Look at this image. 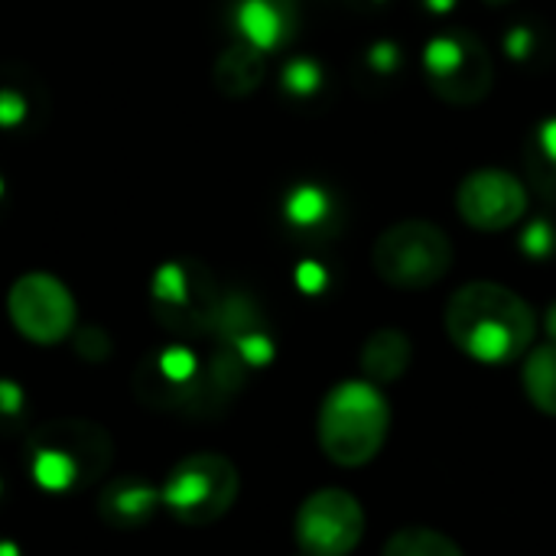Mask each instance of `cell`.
Wrapping results in <instances>:
<instances>
[{"label":"cell","instance_id":"6da1fadb","mask_svg":"<svg viewBox=\"0 0 556 556\" xmlns=\"http://www.w3.org/2000/svg\"><path fill=\"white\" fill-rule=\"evenodd\" d=\"M153 316L176 336H215L231 345L244 332L264 329L261 309L241 290L222 283L195 261H166L150 280Z\"/></svg>","mask_w":556,"mask_h":556},{"label":"cell","instance_id":"7a4b0ae2","mask_svg":"<svg viewBox=\"0 0 556 556\" xmlns=\"http://www.w3.org/2000/svg\"><path fill=\"white\" fill-rule=\"evenodd\" d=\"M248 365L231 345H218L208 358H199L186 345H166L150 352L134 375V394L156 410L173 414H215L244 388Z\"/></svg>","mask_w":556,"mask_h":556},{"label":"cell","instance_id":"3957f363","mask_svg":"<svg viewBox=\"0 0 556 556\" xmlns=\"http://www.w3.org/2000/svg\"><path fill=\"white\" fill-rule=\"evenodd\" d=\"M443 326L450 342L472 362L508 365L531 352L538 316L515 290L492 280H472L450 296Z\"/></svg>","mask_w":556,"mask_h":556},{"label":"cell","instance_id":"277c9868","mask_svg":"<svg viewBox=\"0 0 556 556\" xmlns=\"http://www.w3.org/2000/svg\"><path fill=\"white\" fill-rule=\"evenodd\" d=\"M114 456L104 427L91 420H52L29 433L26 463L29 476L46 492H75L94 485Z\"/></svg>","mask_w":556,"mask_h":556},{"label":"cell","instance_id":"5b68a950","mask_svg":"<svg viewBox=\"0 0 556 556\" xmlns=\"http://www.w3.org/2000/svg\"><path fill=\"white\" fill-rule=\"evenodd\" d=\"M391 430V410L378 384L371 381H342L336 384L316 420L319 446L329 463L342 469H358L368 466Z\"/></svg>","mask_w":556,"mask_h":556},{"label":"cell","instance_id":"8992f818","mask_svg":"<svg viewBox=\"0 0 556 556\" xmlns=\"http://www.w3.org/2000/svg\"><path fill=\"white\" fill-rule=\"evenodd\" d=\"M450 235L424 218H407L384 228L371 248L375 274L394 290H430L453 267Z\"/></svg>","mask_w":556,"mask_h":556},{"label":"cell","instance_id":"52a82bcc","mask_svg":"<svg viewBox=\"0 0 556 556\" xmlns=\"http://www.w3.org/2000/svg\"><path fill=\"white\" fill-rule=\"evenodd\" d=\"M238 489L241 476L228 456L192 453L179 459L160 485V508H166L179 525L205 528L231 511Z\"/></svg>","mask_w":556,"mask_h":556},{"label":"cell","instance_id":"ba28073f","mask_svg":"<svg viewBox=\"0 0 556 556\" xmlns=\"http://www.w3.org/2000/svg\"><path fill=\"white\" fill-rule=\"evenodd\" d=\"M424 75L430 91L453 108L482 104L495 85L492 55L485 42L469 29L437 33L424 46Z\"/></svg>","mask_w":556,"mask_h":556},{"label":"cell","instance_id":"9c48e42d","mask_svg":"<svg viewBox=\"0 0 556 556\" xmlns=\"http://www.w3.org/2000/svg\"><path fill=\"white\" fill-rule=\"evenodd\" d=\"M7 316L33 345H59L75 332L78 306L72 290L46 270L16 277L7 290Z\"/></svg>","mask_w":556,"mask_h":556},{"label":"cell","instance_id":"30bf717a","mask_svg":"<svg viewBox=\"0 0 556 556\" xmlns=\"http://www.w3.org/2000/svg\"><path fill=\"white\" fill-rule=\"evenodd\" d=\"M365 538V511L355 495L323 489L296 511V544L306 556H349Z\"/></svg>","mask_w":556,"mask_h":556},{"label":"cell","instance_id":"8fae6325","mask_svg":"<svg viewBox=\"0 0 556 556\" xmlns=\"http://www.w3.org/2000/svg\"><path fill=\"white\" fill-rule=\"evenodd\" d=\"M531 205V192L528 186L508 173V169H476L469 173L459 189H456V212L459 218L476 228V231H508L515 228Z\"/></svg>","mask_w":556,"mask_h":556},{"label":"cell","instance_id":"7c38bea8","mask_svg":"<svg viewBox=\"0 0 556 556\" xmlns=\"http://www.w3.org/2000/svg\"><path fill=\"white\" fill-rule=\"evenodd\" d=\"M231 20L241 42H248L261 55H270L293 39L300 13L293 0H238Z\"/></svg>","mask_w":556,"mask_h":556},{"label":"cell","instance_id":"4fadbf2b","mask_svg":"<svg viewBox=\"0 0 556 556\" xmlns=\"http://www.w3.org/2000/svg\"><path fill=\"white\" fill-rule=\"evenodd\" d=\"M160 508V489H153L143 479H114L101 489L98 511L111 528L130 531L150 521V515Z\"/></svg>","mask_w":556,"mask_h":556},{"label":"cell","instance_id":"5bb4252c","mask_svg":"<svg viewBox=\"0 0 556 556\" xmlns=\"http://www.w3.org/2000/svg\"><path fill=\"white\" fill-rule=\"evenodd\" d=\"M261 81H264V55L241 39L228 46L212 65V85L225 98H248L261 88Z\"/></svg>","mask_w":556,"mask_h":556},{"label":"cell","instance_id":"9a60e30c","mask_svg":"<svg viewBox=\"0 0 556 556\" xmlns=\"http://www.w3.org/2000/svg\"><path fill=\"white\" fill-rule=\"evenodd\" d=\"M414 345L401 329H378L362 349V371L371 384H391L407 375Z\"/></svg>","mask_w":556,"mask_h":556},{"label":"cell","instance_id":"2e32d148","mask_svg":"<svg viewBox=\"0 0 556 556\" xmlns=\"http://www.w3.org/2000/svg\"><path fill=\"white\" fill-rule=\"evenodd\" d=\"M525 166L531 186L556 205V117L541 121L525 143Z\"/></svg>","mask_w":556,"mask_h":556},{"label":"cell","instance_id":"e0dca14e","mask_svg":"<svg viewBox=\"0 0 556 556\" xmlns=\"http://www.w3.org/2000/svg\"><path fill=\"white\" fill-rule=\"evenodd\" d=\"M521 381H525L528 401H531L541 414L556 417V342L528 352Z\"/></svg>","mask_w":556,"mask_h":556},{"label":"cell","instance_id":"ac0fdd59","mask_svg":"<svg viewBox=\"0 0 556 556\" xmlns=\"http://www.w3.org/2000/svg\"><path fill=\"white\" fill-rule=\"evenodd\" d=\"M381 556H466L463 547L433 528H404L388 538Z\"/></svg>","mask_w":556,"mask_h":556},{"label":"cell","instance_id":"d6986e66","mask_svg":"<svg viewBox=\"0 0 556 556\" xmlns=\"http://www.w3.org/2000/svg\"><path fill=\"white\" fill-rule=\"evenodd\" d=\"M329 212H332L329 195L319 186H309V182L290 189V195L283 202V215H287V222L293 228H316V225H323L329 218Z\"/></svg>","mask_w":556,"mask_h":556},{"label":"cell","instance_id":"ffe728a7","mask_svg":"<svg viewBox=\"0 0 556 556\" xmlns=\"http://www.w3.org/2000/svg\"><path fill=\"white\" fill-rule=\"evenodd\" d=\"M319 85H323V72H319V65L313 59H293V62H287V68H283V88L290 94L306 98V94L319 91Z\"/></svg>","mask_w":556,"mask_h":556},{"label":"cell","instance_id":"44dd1931","mask_svg":"<svg viewBox=\"0 0 556 556\" xmlns=\"http://www.w3.org/2000/svg\"><path fill=\"white\" fill-rule=\"evenodd\" d=\"M75 336V352L85 362H104L111 355V336L98 326H81L72 332Z\"/></svg>","mask_w":556,"mask_h":556},{"label":"cell","instance_id":"7402d4cb","mask_svg":"<svg viewBox=\"0 0 556 556\" xmlns=\"http://www.w3.org/2000/svg\"><path fill=\"white\" fill-rule=\"evenodd\" d=\"M23 420V391L13 381H0V430H10Z\"/></svg>","mask_w":556,"mask_h":556},{"label":"cell","instance_id":"603a6c76","mask_svg":"<svg viewBox=\"0 0 556 556\" xmlns=\"http://www.w3.org/2000/svg\"><path fill=\"white\" fill-rule=\"evenodd\" d=\"M554 248H556L554 228H551L544 218L531 222V225H528V231H525V251H528L531 257H547Z\"/></svg>","mask_w":556,"mask_h":556},{"label":"cell","instance_id":"cb8c5ba5","mask_svg":"<svg viewBox=\"0 0 556 556\" xmlns=\"http://www.w3.org/2000/svg\"><path fill=\"white\" fill-rule=\"evenodd\" d=\"M26 121V98L13 88H0V127H20Z\"/></svg>","mask_w":556,"mask_h":556},{"label":"cell","instance_id":"d4e9b609","mask_svg":"<svg viewBox=\"0 0 556 556\" xmlns=\"http://www.w3.org/2000/svg\"><path fill=\"white\" fill-rule=\"evenodd\" d=\"M300 283H303V290H319V283H323V270H319V267H313V264H303V267H300Z\"/></svg>","mask_w":556,"mask_h":556},{"label":"cell","instance_id":"484cf974","mask_svg":"<svg viewBox=\"0 0 556 556\" xmlns=\"http://www.w3.org/2000/svg\"><path fill=\"white\" fill-rule=\"evenodd\" d=\"M547 332H551V339L556 342V303L551 306V313H547Z\"/></svg>","mask_w":556,"mask_h":556},{"label":"cell","instance_id":"4316f807","mask_svg":"<svg viewBox=\"0 0 556 556\" xmlns=\"http://www.w3.org/2000/svg\"><path fill=\"white\" fill-rule=\"evenodd\" d=\"M427 3H433V7H443V10H446V7H450L453 0H427Z\"/></svg>","mask_w":556,"mask_h":556},{"label":"cell","instance_id":"83f0119b","mask_svg":"<svg viewBox=\"0 0 556 556\" xmlns=\"http://www.w3.org/2000/svg\"><path fill=\"white\" fill-rule=\"evenodd\" d=\"M489 3H511V0H489Z\"/></svg>","mask_w":556,"mask_h":556},{"label":"cell","instance_id":"f1b7e54d","mask_svg":"<svg viewBox=\"0 0 556 556\" xmlns=\"http://www.w3.org/2000/svg\"><path fill=\"white\" fill-rule=\"evenodd\" d=\"M0 195H3V179H0Z\"/></svg>","mask_w":556,"mask_h":556}]
</instances>
